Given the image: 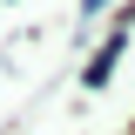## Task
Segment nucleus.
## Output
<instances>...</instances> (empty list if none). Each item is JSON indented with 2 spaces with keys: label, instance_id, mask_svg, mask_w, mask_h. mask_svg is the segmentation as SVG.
<instances>
[{
  "label": "nucleus",
  "instance_id": "f257e3e1",
  "mask_svg": "<svg viewBox=\"0 0 135 135\" xmlns=\"http://www.w3.org/2000/svg\"><path fill=\"white\" fill-rule=\"evenodd\" d=\"M101 7H108V0H81V14H101Z\"/></svg>",
  "mask_w": 135,
  "mask_h": 135
}]
</instances>
